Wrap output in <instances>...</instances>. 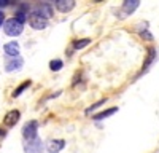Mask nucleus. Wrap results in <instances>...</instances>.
<instances>
[{"mask_svg":"<svg viewBox=\"0 0 159 153\" xmlns=\"http://www.w3.org/2000/svg\"><path fill=\"white\" fill-rule=\"evenodd\" d=\"M3 30H5V34L10 35V37H18V35H21L22 30H24V24L18 22L15 18H13V19L5 21V24H3Z\"/></svg>","mask_w":159,"mask_h":153,"instance_id":"1","label":"nucleus"},{"mask_svg":"<svg viewBox=\"0 0 159 153\" xmlns=\"http://www.w3.org/2000/svg\"><path fill=\"white\" fill-rule=\"evenodd\" d=\"M37 131H38V123L35 120L25 123L24 128H22V137L25 139V142H27V140L37 139Z\"/></svg>","mask_w":159,"mask_h":153,"instance_id":"2","label":"nucleus"},{"mask_svg":"<svg viewBox=\"0 0 159 153\" xmlns=\"http://www.w3.org/2000/svg\"><path fill=\"white\" fill-rule=\"evenodd\" d=\"M34 15H37V16H40V18H43V19L48 21V18L52 16V7H51V3H49V2L38 3L37 8L34 10Z\"/></svg>","mask_w":159,"mask_h":153,"instance_id":"3","label":"nucleus"},{"mask_svg":"<svg viewBox=\"0 0 159 153\" xmlns=\"http://www.w3.org/2000/svg\"><path fill=\"white\" fill-rule=\"evenodd\" d=\"M43 142L40 140L38 137L34 139V140H27L24 144V151L25 153H43Z\"/></svg>","mask_w":159,"mask_h":153,"instance_id":"4","label":"nucleus"},{"mask_svg":"<svg viewBox=\"0 0 159 153\" xmlns=\"http://www.w3.org/2000/svg\"><path fill=\"white\" fill-rule=\"evenodd\" d=\"M22 58L21 56H15V58H7L5 61V70L7 72H13V70H19L22 67Z\"/></svg>","mask_w":159,"mask_h":153,"instance_id":"5","label":"nucleus"},{"mask_svg":"<svg viewBox=\"0 0 159 153\" xmlns=\"http://www.w3.org/2000/svg\"><path fill=\"white\" fill-rule=\"evenodd\" d=\"M29 24H30V27L35 29V30H43V29L48 27V21L43 19V18H40V16H37V15H30Z\"/></svg>","mask_w":159,"mask_h":153,"instance_id":"6","label":"nucleus"},{"mask_svg":"<svg viewBox=\"0 0 159 153\" xmlns=\"http://www.w3.org/2000/svg\"><path fill=\"white\" fill-rule=\"evenodd\" d=\"M19 117H21V112L19 110H10V112H7V115H5V118H3V124L5 126H8V128H11V126H15L18 121H19Z\"/></svg>","mask_w":159,"mask_h":153,"instance_id":"7","label":"nucleus"},{"mask_svg":"<svg viewBox=\"0 0 159 153\" xmlns=\"http://www.w3.org/2000/svg\"><path fill=\"white\" fill-rule=\"evenodd\" d=\"M139 5H140L139 0H126V2H123V7H121V15H124L123 18H126V15L134 13L139 8Z\"/></svg>","mask_w":159,"mask_h":153,"instance_id":"8","label":"nucleus"},{"mask_svg":"<svg viewBox=\"0 0 159 153\" xmlns=\"http://www.w3.org/2000/svg\"><path fill=\"white\" fill-rule=\"evenodd\" d=\"M54 5H56V8H57L61 13H69V11H72V10L75 8L76 3L73 2V0H56Z\"/></svg>","mask_w":159,"mask_h":153,"instance_id":"9","label":"nucleus"},{"mask_svg":"<svg viewBox=\"0 0 159 153\" xmlns=\"http://www.w3.org/2000/svg\"><path fill=\"white\" fill-rule=\"evenodd\" d=\"M3 49H5V53H7L8 58L19 56V45H18V42H10V43H7V45L3 46Z\"/></svg>","mask_w":159,"mask_h":153,"instance_id":"10","label":"nucleus"},{"mask_svg":"<svg viewBox=\"0 0 159 153\" xmlns=\"http://www.w3.org/2000/svg\"><path fill=\"white\" fill-rule=\"evenodd\" d=\"M157 58V53H156V49L154 48H151L150 51H148V58H147V61H145V64H143V67H142V73H145L148 69H150V66L154 62V59Z\"/></svg>","mask_w":159,"mask_h":153,"instance_id":"11","label":"nucleus"},{"mask_svg":"<svg viewBox=\"0 0 159 153\" xmlns=\"http://www.w3.org/2000/svg\"><path fill=\"white\" fill-rule=\"evenodd\" d=\"M64 147H65V142H64L62 139L51 140V142L48 144V150H49V153H57V151H61Z\"/></svg>","mask_w":159,"mask_h":153,"instance_id":"12","label":"nucleus"},{"mask_svg":"<svg viewBox=\"0 0 159 153\" xmlns=\"http://www.w3.org/2000/svg\"><path fill=\"white\" fill-rule=\"evenodd\" d=\"M30 85H32V81H30V80H25L24 83H21V85L15 89V91H13V97H19V96H21V94H22V93H24V91H25V89H27Z\"/></svg>","mask_w":159,"mask_h":153,"instance_id":"13","label":"nucleus"},{"mask_svg":"<svg viewBox=\"0 0 159 153\" xmlns=\"http://www.w3.org/2000/svg\"><path fill=\"white\" fill-rule=\"evenodd\" d=\"M118 112V107H111V109H108V110H103V112H100V113H97V115H94V120H103V118H107V117H110V115H113V113H116Z\"/></svg>","mask_w":159,"mask_h":153,"instance_id":"14","label":"nucleus"},{"mask_svg":"<svg viewBox=\"0 0 159 153\" xmlns=\"http://www.w3.org/2000/svg\"><path fill=\"white\" fill-rule=\"evenodd\" d=\"M91 42H92L91 38H81V40H75V42H73V48H75V49H83V48L88 46Z\"/></svg>","mask_w":159,"mask_h":153,"instance_id":"15","label":"nucleus"},{"mask_svg":"<svg viewBox=\"0 0 159 153\" xmlns=\"http://www.w3.org/2000/svg\"><path fill=\"white\" fill-rule=\"evenodd\" d=\"M62 67H64V62H62L61 59H52V61L49 62V69H51L52 72H59Z\"/></svg>","mask_w":159,"mask_h":153,"instance_id":"16","label":"nucleus"},{"mask_svg":"<svg viewBox=\"0 0 159 153\" xmlns=\"http://www.w3.org/2000/svg\"><path fill=\"white\" fill-rule=\"evenodd\" d=\"M105 102H107V99H102V100L96 102V104H92L91 107H88V109H86V115H88V113H91L92 110H96V109H99V107H100L102 104H105Z\"/></svg>","mask_w":159,"mask_h":153,"instance_id":"17","label":"nucleus"},{"mask_svg":"<svg viewBox=\"0 0 159 153\" xmlns=\"http://www.w3.org/2000/svg\"><path fill=\"white\" fill-rule=\"evenodd\" d=\"M11 3H15V2H8V0H0V8H5V7H8V5H11Z\"/></svg>","mask_w":159,"mask_h":153,"instance_id":"18","label":"nucleus"},{"mask_svg":"<svg viewBox=\"0 0 159 153\" xmlns=\"http://www.w3.org/2000/svg\"><path fill=\"white\" fill-rule=\"evenodd\" d=\"M142 37H143V38H147V40H151V38H153V37H151V34H150L148 30H145V32H142Z\"/></svg>","mask_w":159,"mask_h":153,"instance_id":"19","label":"nucleus"},{"mask_svg":"<svg viewBox=\"0 0 159 153\" xmlns=\"http://www.w3.org/2000/svg\"><path fill=\"white\" fill-rule=\"evenodd\" d=\"M3 19H5V15L3 11H0V26H3Z\"/></svg>","mask_w":159,"mask_h":153,"instance_id":"20","label":"nucleus"},{"mask_svg":"<svg viewBox=\"0 0 159 153\" xmlns=\"http://www.w3.org/2000/svg\"><path fill=\"white\" fill-rule=\"evenodd\" d=\"M0 136H3V137L7 136V131H5V129H2V128H0Z\"/></svg>","mask_w":159,"mask_h":153,"instance_id":"21","label":"nucleus"}]
</instances>
